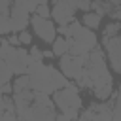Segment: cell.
Instances as JSON below:
<instances>
[{
    "label": "cell",
    "mask_w": 121,
    "mask_h": 121,
    "mask_svg": "<svg viewBox=\"0 0 121 121\" xmlns=\"http://www.w3.org/2000/svg\"><path fill=\"white\" fill-rule=\"evenodd\" d=\"M85 74L95 96L106 102L113 93V78L106 64V53L100 47H95L91 53L85 55Z\"/></svg>",
    "instance_id": "6da1fadb"
},
{
    "label": "cell",
    "mask_w": 121,
    "mask_h": 121,
    "mask_svg": "<svg viewBox=\"0 0 121 121\" xmlns=\"http://www.w3.org/2000/svg\"><path fill=\"white\" fill-rule=\"evenodd\" d=\"M26 74L30 79V89L38 91V93H45V95H53L57 89L70 83L68 78L60 70H57L51 64H43V60L30 62Z\"/></svg>",
    "instance_id": "7a4b0ae2"
},
{
    "label": "cell",
    "mask_w": 121,
    "mask_h": 121,
    "mask_svg": "<svg viewBox=\"0 0 121 121\" xmlns=\"http://www.w3.org/2000/svg\"><path fill=\"white\" fill-rule=\"evenodd\" d=\"M64 38L68 40V47H70L68 53H72V55H87L95 47H98L96 34L78 21H72L68 25V32Z\"/></svg>",
    "instance_id": "3957f363"
},
{
    "label": "cell",
    "mask_w": 121,
    "mask_h": 121,
    "mask_svg": "<svg viewBox=\"0 0 121 121\" xmlns=\"http://www.w3.org/2000/svg\"><path fill=\"white\" fill-rule=\"evenodd\" d=\"M55 102L53 98H49V95L45 93H38L34 91L32 102L17 112L19 121H55L57 112H55Z\"/></svg>",
    "instance_id": "277c9868"
},
{
    "label": "cell",
    "mask_w": 121,
    "mask_h": 121,
    "mask_svg": "<svg viewBox=\"0 0 121 121\" xmlns=\"http://www.w3.org/2000/svg\"><path fill=\"white\" fill-rule=\"evenodd\" d=\"M53 102H55V106L59 108L60 113H64L72 121L78 119L79 110H81V96L78 93V85L68 83V85L57 89L53 93Z\"/></svg>",
    "instance_id": "5b68a950"
},
{
    "label": "cell",
    "mask_w": 121,
    "mask_h": 121,
    "mask_svg": "<svg viewBox=\"0 0 121 121\" xmlns=\"http://www.w3.org/2000/svg\"><path fill=\"white\" fill-rule=\"evenodd\" d=\"M0 57L6 60V64L9 66V70L13 72V76H21L28 72V64H30V57L23 47H15L11 45L8 40L2 38V47H0Z\"/></svg>",
    "instance_id": "8992f818"
},
{
    "label": "cell",
    "mask_w": 121,
    "mask_h": 121,
    "mask_svg": "<svg viewBox=\"0 0 121 121\" xmlns=\"http://www.w3.org/2000/svg\"><path fill=\"white\" fill-rule=\"evenodd\" d=\"M59 66H60V72L68 78V79H79L83 74H85V55H72V53H66L60 57L59 60Z\"/></svg>",
    "instance_id": "52a82bcc"
},
{
    "label": "cell",
    "mask_w": 121,
    "mask_h": 121,
    "mask_svg": "<svg viewBox=\"0 0 121 121\" xmlns=\"http://www.w3.org/2000/svg\"><path fill=\"white\" fill-rule=\"evenodd\" d=\"M76 9H78V4L76 0H57L51 8V17L57 25H70L76 15Z\"/></svg>",
    "instance_id": "ba28073f"
},
{
    "label": "cell",
    "mask_w": 121,
    "mask_h": 121,
    "mask_svg": "<svg viewBox=\"0 0 121 121\" xmlns=\"http://www.w3.org/2000/svg\"><path fill=\"white\" fill-rule=\"evenodd\" d=\"M76 121H112V106L108 102H93L87 110L79 112Z\"/></svg>",
    "instance_id": "9c48e42d"
},
{
    "label": "cell",
    "mask_w": 121,
    "mask_h": 121,
    "mask_svg": "<svg viewBox=\"0 0 121 121\" xmlns=\"http://www.w3.org/2000/svg\"><path fill=\"white\" fill-rule=\"evenodd\" d=\"M30 25L36 32V36L47 43H53V40L57 38V26L51 19H45V17H40V15H32L30 17Z\"/></svg>",
    "instance_id": "30bf717a"
},
{
    "label": "cell",
    "mask_w": 121,
    "mask_h": 121,
    "mask_svg": "<svg viewBox=\"0 0 121 121\" xmlns=\"http://www.w3.org/2000/svg\"><path fill=\"white\" fill-rule=\"evenodd\" d=\"M30 25V11L23 6H11L9 11V26L11 32H23Z\"/></svg>",
    "instance_id": "8fae6325"
},
{
    "label": "cell",
    "mask_w": 121,
    "mask_h": 121,
    "mask_svg": "<svg viewBox=\"0 0 121 121\" xmlns=\"http://www.w3.org/2000/svg\"><path fill=\"white\" fill-rule=\"evenodd\" d=\"M53 53H55V57H62V55H66L68 51H70V47H68V40L64 38V36H57L55 40H53Z\"/></svg>",
    "instance_id": "7c38bea8"
},
{
    "label": "cell",
    "mask_w": 121,
    "mask_h": 121,
    "mask_svg": "<svg viewBox=\"0 0 121 121\" xmlns=\"http://www.w3.org/2000/svg\"><path fill=\"white\" fill-rule=\"evenodd\" d=\"M100 19H102V15H98V13H95V11H85L83 13V25L87 26V28H98L100 26Z\"/></svg>",
    "instance_id": "4fadbf2b"
},
{
    "label": "cell",
    "mask_w": 121,
    "mask_h": 121,
    "mask_svg": "<svg viewBox=\"0 0 121 121\" xmlns=\"http://www.w3.org/2000/svg\"><path fill=\"white\" fill-rule=\"evenodd\" d=\"M110 106H112V121H121V91L113 95Z\"/></svg>",
    "instance_id": "5bb4252c"
},
{
    "label": "cell",
    "mask_w": 121,
    "mask_h": 121,
    "mask_svg": "<svg viewBox=\"0 0 121 121\" xmlns=\"http://www.w3.org/2000/svg\"><path fill=\"white\" fill-rule=\"evenodd\" d=\"M13 85V93H19V91H25V89H30V79H28V74H21L15 78V81L11 83Z\"/></svg>",
    "instance_id": "9a60e30c"
},
{
    "label": "cell",
    "mask_w": 121,
    "mask_h": 121,
    "mask_svg": "<svg viewBox=\"0 0 121 121\" xmlns=\"http://www.w3.org/2000/svg\"><path fill=\"white\" fill-rule=\"evenodd\" d=\"M119 30H121V23L119 21H115V23H110V25H106V28H104V38H113V36H117L119 34Z\"/></svg>",
    "instance_id": "2e32d148"
},
{
    "label": "cell",
    "mask_w": 121,
    "mask_h": 121,
    "mask_svg": "<svg viewBox=\"0 0 121 121\" xmlns=\"http://www.w3.org/2000/svg\"><path fill=\"white\" fill-rule=\"evenodd\" d=\"M0 34H11L9 13H0Z\"/></svg>",
    "instance_id": "e0dca14e"
},
{
    "label": "cell",
    "mask_w": 121,
    "mask_h": 121,
    "mask_svg": "<svg viewBox=\"0 0 121 121\" xmlns=\"http://www.w3.org/2000/svg\"><path fill=\"white\" fill-rule=\"evenodd\" d=\"M28 57H30V62H40V60H43V51L40 47H36V45H30Z\"/></svg>",
    "instance_id": "ac0fdd59"
},
{
    "label": "cell",
    "mask_w": 121,
    "mask_h": 121,
    "mask_svg": "<svg viewBox=\"0 0 121 121\" xmlns=\"http://www.w3.org/2000/svg\"><path fill=\"white\" fill-rule=\"evenodd\" d=\"M36 15H40V17H45V19H49V17H51V8H49L47 4H40V6L36 8Z\"/></svg>",
    "instance_id": "d6986e66"
},
{
    "label": "cell",
    "mask_w": 121,
    "mask_h": 121,
    "mask_svg": "<svg viewBox=\"0 0 121 121\" xmlns=\"http://www.w3.org/2000/svg\"><path fill=\"white\" fill-rule=\"evenodd\" d=\"M19 43H23V45H30V43H32V34H30L28 30L19 32Z\"/></svg>",
    "instance_id": "ffe728a7"
},
{
    "label": "cell",
    "mask_w": 121,
    "mask_h": 121,
    "mask_svg": "<svg viewBox=\"0 0 121 121\" xmlns=\"http://www.w3.org/2000/svg\"><path fill=\"white\" fill-rule=\"evenodd\" d=\"M2 98H4V104H6V112H15L13 96H9V95H2Z\"/></svg>",
    "instance_id": "44dd1931"
},
{
    "label": "cell",
    "mask_w": 121,
    "mask_h": 121,
    "mask_svg": "<svg viewBox=\"0 0 121 121\" xmlns=\"http://www.w3.org/2000/svg\"><path fill=\"white\" fill-rule=\"evenodd\" d=\"M112 19H115V21H119L121 23V4L119 6H113L112 9H110V13H108Z\"/></svg>",
    "instance_id": "7402d4cb"
},
{
    "label": "cell",
    "mask_w": 121,
    "mask_h": 121,
    "mask_svg": "<svg viewBox=\"0 0 121 121\" xmlns=\"http://www.w3.org/2000/svg\"><path fill=\"white\" fill-rule=\"evenodd\" d=\"M76 4H78V9H81L83 13L91 11V0H76Z\"/></svg>",
    "instance_id": "603a6c76"
},
{
    "label": "cell",
    "mask_w": 121,
    "mask_h": 121,
    "mask_svg": "<svg viewBox=\"0 0 121 121\" xmlns=\"http://www.w3.org/2000/svg\"><path fill=\"white\" fill-rule=\"evenodd\" d=\"M11 0H0V13H9L11 11Z\"/></svg>",
    "instance_id": "cb8c5ba5"
},
{
    "label": "cell",
    "mask_w": 121,
    "mask_h": 121,
    "mask_svg": "<svg viewBox=\"0 0 121 121\" xmlns=\"http://www.w3.org/2000/svg\"><path fill=\"white\" fill-rule=\"evenodd\" d=\"M0 121H19L15 112H4V115H0Z\"/></svg>",
    "instance_id": "d4e9b609"
},
{
    "label": "cell",
    "mask_w": 121,
    "mask_h": 121,
    "mask_svg": "<svg viewBox=\"0 0 121 121\" xmlns=\"http://www.w3.org/2000/svg\"><path fill=\"white\" fill-rule=\"evenodd\" d=\"M0 93H2V95H11V93H13V85H11V81L0 85Z\"/></svg>",
    "instance_id": "484cf974"
},
{
    "label": "cell",
    "mask_w": 121,
    "mask_h": 121,
    "mask_svg": "<svg viewBox=\"0 0 121 121\" xmlns=\"http://www.w3.org/2000/svg\"><path fill=\"white\" fill-rule=\"evenodd\" d=\"M8 42H9L11 45H19V36H17L15 32H11V34H9V38H8Z\"/></svg>",
    "instance_id": "4316f807"
},
{
    "label": "cell",
    "mask_w": 121,
    "mask_h": 121,
    "mask_svg": "<svg viewBox=\"0 0 121 121\" xmlns=\"http://www.w3.org/2000/svg\"><path fill=\"white\" fill-rule=\"evenodd\" d=\"M55 121H72L70 117H66L64 113H57V117H55Z\"/></svg>",
    "instance_id": "83f0119b"
},
{
    "label": "cell",
    "mask_w": 121,
    "mask_h": 121,
    "mask_svg": "<svg viewBox=\"0 0 121 121\" xmlns=\"http://www.w3.org/2000/svg\"><path fill=\"white\" fill-rule=\"evenodd\" d=\"M26 2H28V0H11L13 6H23V8H26Z\"/></svg>",
    "instance_id": "f1b7e54d"
},
{
    "label": "cell",
    "mask_w": 121,
    "mask_h": 121,
    "mask_svg": "<svg viewBox=\"0 0 121 121\" xmlns=\"http://www.w3.org/2000/svg\"><path fill=\"white\" fill-rule=\"evenodd\" d=\"M53 57H55L53 49H51V51H43V59H53Z\"/></svg>",
    "instance_id": "f546056e"
},
{
    "label": "cell",
    "mask_w": 121,
    "mask_h": 121,
    "mask_svg": "<svg viewBox=\"0 0 121 121\" xmlns=\"http://www.w3.org/2000/svg\"><path fill=\"white\" fill-rule=\"evenodd\" d=\"M104 2H106V4H110L112 8H113V6H119V4H121V0H104Z\"/></svg>",
    "instance_id": "4dcf8cb0"
},
{
    "label": "cell",
    "mask_w": 121,
    "mask_h": 121,
    "mask_svg": "<svg viewBox=\"0 0 121 121\" xmlns=\"http://www.w3.org/2000/svg\"><path fill=\"white\" fill-rule=\"evenodd\" d=\"M4 112H6V104H4V98L0 100V115H4Z\"/></svg>",
    "instance_id": "1f68e13d"
},
{
    "label": "cell",
    "mask_w": 121,
    "mask_h": 121,
    "mask_svg": "<svg viewBox=\"0 0 121 121\" xmlns=\"http://www.w3.org/2000/svg\"><path fill=\"white\" fill-rule=\"evenodd\" d=\"M36 6H40V4H47V0H32Z\"/></svg>",
    "instance_id": "d6a6232c"
},
{
    "label": "cell",
    "mask_w": 121,
    "mask_h": 121,
    "mask_svg": "<svg viewBox=\"0 0 121 121\" xmlns=\"http://www.w3.org/2000/svg\"><path fill=\"white\" fill-rule=\"evenodd\" d=\"M55 2H57V0H53V4H55Z\"/></svg>",
    "instance_id": "836d02e7"
},
{
    "label": "cell",
    "mask_w": 121,
    "mask_h": 121,
    "mask_svg": "<svg viewBox=\"0 0 121 121\" xmlns=\"http://www.w3.org/2000/svg\"><path fill=\"white\" fill-rule=\"evenodd\" d=\"M0 100H2V95H0Z\"/></svg>",
    "instance_id": "e575fe53"
},
{
    "label": "cell",
    "mask_w": 121,
    "mask_h": 121,
    "mask_svg": "<svg viewBox=\"0 0 121 121\" xmlns=\"http://www.w3.org/2000/svg\"><path fill=\"white\" fill-rule=\"evenodd\" d=\"M0 95H2V93H0Z\"/></svg>",
    "instance_id": "d590c367"
}]
</instances>
